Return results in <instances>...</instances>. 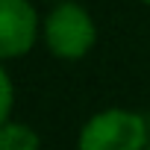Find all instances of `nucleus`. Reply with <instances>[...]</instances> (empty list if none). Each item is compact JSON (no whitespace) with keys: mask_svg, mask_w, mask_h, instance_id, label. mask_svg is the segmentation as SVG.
Instances as JSON below:
<instances>
[{"mask_svg":"<svg viewBox=\"0 0 150 150\" xmlns=\"http://www.w3.org/2000/svg\"><path fill=\"white\" fill-rule=\"evenodd\" d=\"M41 38L50 56L62 62H77L97 44V24L91 12L74 0H59L41 21Z\"/></svg>","mask_w":150,"mask_h":150,"instance_id":"nucleus-1","label":"nucleus"},{"mask_svg":"<svg viewBox=\"0 0 150 150\" xmlns=\"http://www.w3.org/2000/svg\"><path fill=\"white\" fill-rule=\"evenodd\" d=\"M150 129L144 115L132 109H100L94 112L77 135V150H147Z\"/></svg>","mask_w":150,"mask_h":150,"instance_id":"nucleus-2","label":"nucleus"},{"mask_svg":"<svg viewBox=\"0 0 150 150\" xmlns=\"http://www.w3.org/2000/svg\"><path fill=\"white\" fill-rule=\"evenodd\" d=\"M38 15L30 0H0V62L27 56L38 41Z\"/></svg>","mask_w":150,"mask_h":150,"instance_id":"nucleus-3","label":"nucleus"},{"mask_svg":"<svg viewBox=\"0 0 150 150\" xmlns=\"http://www.w3.org/2000/svg\"><path fill=\"white\" fill-rule=\"evenodd\" d=\"M0 150H41V138L30 124L6 121L0 124Z\"/></svg>","mask_w":150,"mask_h":150,"instance_id":"nucleus-4","label":"nucleus"},{"mask_svg":"<svg viewBox=\"0 0 150 150\" xmlns=\"http://www.w3.org/2000/svg\"><path fill=\"white\" fill-rule=\"evenodd\" d=\"M15 106V83L9 77V71L0 65V124H6Z\"/></svg>","mask_w":150,"mask_h":150,"instance_id":"nucleus-5","label":"nucleus"},{"mask_svg":"<svg viewBox=\"0 0 150 150\" xmlns=\"http://www.w3.org/2000/svg\"><path fill=\"white\" fill-rule=\"evenodd\" d=\"M141 3H147V6H150V0H141Z\"/></svg>","mask_w":150,"mask_h":150,"instance_id":"nucleus-6","label":"nucleus"},{"mask_svg":"<svg viewBox=\"0 0 150 150\" xmlns=\"http://www.w3.org/2000/svg\"><path fill=\"white\" fill-rule=\"evenodd\" d=\"M147 150H150V144H147Z\"/></svg>","mask_w":150,"mask_h":150,"instance_id":"nucleus-7","label":"nucleus"}]
</instances>
